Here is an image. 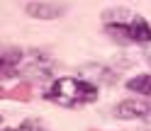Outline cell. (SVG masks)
Instances as JSON below:
<instances>
[{
  "label": "cell",
  "instance_id": "9",
  "mask_svg": "<svg viewBox=\"0 0 151 131\" xmlns=\"http://www.w3.org/2000/svg\"><path fill=\"white\" fill-rule=\"evenodd\" d=\"M146 61H149V63H151V49H149V51H146Z\"/></svg>",
  "mask_w": 151,
  "mask_h": 131
},
{
  "label": "cell",
  "instance_id": "10",
  "mask_svg": "<svg viewBox=\"0 0 151 131\" xmlns=\"http://www.w3.org/2000/svg\"><path fill=\"white\" fill-rule=\"evenodd\" d=\"M5 131H12V129H5ZM15 131H17V129H15Z\"/></svg>",
  "mask_w": 151,
  "mask_h": 131
},
{
  "label": "cell",
  "instance_id": "1",
  "mask_svg": "<svg viewBox=\"0 0 151 131\" xmlns=\"http://www.w3.org/2000/svg\"><path fill=\"white\" fill-rule=\"evenodd\" d=\"M46 100L61 107H81L98 97V88L81 78H59L46 88Z\"/></svg>",
  "mask_w": 151,
  "mask_h": 131
},
{
  "label": "cell",
  "instance_id": "6",
  "mask_svg": "<svg viewBox=\"0 0 151 131\" xmlns=\"http://www.w3.org/2000/svg\"><path fill=\"white\" fill-rule=\"evenodd\" d=\"M127 90H132V92H139V95H146V97H151V75H137V78L127 80Z\"/></svg>",
  "mask_w": 151,
  "mask_h": 131
},
{
  "label": "cell",
  "instance_id": "2",
  "mask_svg": "<svg viewBox=\"0 0 151 131\" xmlns=\"http://www.w3.org/2000/svg\"><path fill=\"white\" fill-rule=\"evenodd\" d=\"M119 119H151V102L144 100H124L115 107Z\"/></svg>",
  "mask_w": 151,
  "mask_h": 131
},
{
  "label": "cell",
  "instance_id": "8",
  "mask_svg": "<svg viewBox=\"0 0 151 131\" xmlns=\"http://www.w3.org/2000/svg\"><path fill=\"white\" fill-rule=\"evenodd\" d=\"M17 131H46V129H44L37 119H27L24 124H20V126H17Z\"/></svg>",
  "mask_w": 151,
  "mask_h": 131
},
{
  "label": "cell",
  "instance_id": "5",
  "mask_svg": "<svg viewBox=\"0 0 151 131\" xmlns=\"http://www.w3.org/2000/svg\"><path fill=\"white\" fill-rule=\"evenodd\" d=\"M132 34H134V44H149L151 41V27L144 17H132Z\"/></svg>",
  "mask_w": 151,
  "mask_h": 131
},
{
  "label": "cell",
  "instance_id": "3",
  "mask_svg": "<svg viewBox=\"0 0 151 131\" xmlns=\"http://www.w3.org/2000/svg\"><path fill=\"white\" fill-rule=\"evenodd\" d=\"M66 12L63 5H54V3H29L27 5V15L37 17V20H56Z\"/></svg>",
  "mask_w": 151,
  "mask_h": 131
},
{
  "label": "cell",
  "instance_id": "7",
  "mask_svg": "<svg viewBox=\"0 0 151 131\" xmlns=\"http://www.w3.org/2000/svg\"><path fill=\"white\" fill-rule=\"evenodd\" d=\"M3 97H10V100H20V102H27L32 97V88L22 83V85H15L12 90H3Z\"/></svg>",
  "mask_w": 151,
  "mask_h": 131
},
{
  "label": "cell",
  "instance_id": "4",
  "mask_svg": "<svg viewBox=\"0 0 151 131\" xmlns=\"http://www.w3.org/2000/svg\"><path fill=\"white\" fill-rule=\"evenodd\" d=\"M105 32L112 36L115 41H119V44H134V34H132V24L127 22H107L105 24Z\"/></svg>",
  "mask_w": 151,
  "mask_h": 131
}]
</instances>
